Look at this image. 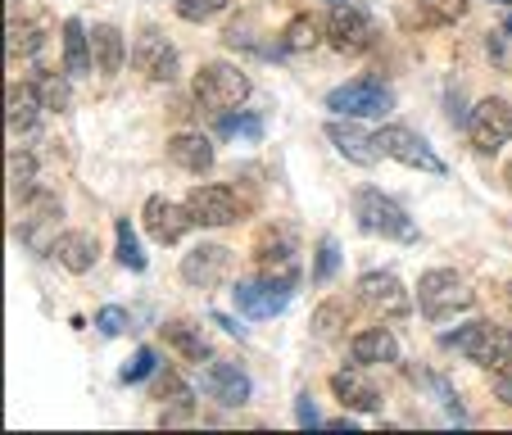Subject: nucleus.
I'll return each mask as SVG.
<instances>
[{"label":"nucleus","instance_id":"obj_27","mask_svg":"<svg viewBox=\"0 0 512 435\" xmlns=\"http://www.w3.org/2000/svg\"><path fill=\"white\" fill-rule=\"evenodd\" d=\"M173 10H177V19H186V23H209L213 14L227 10V0H173Z\"/></svg>","mask_w":512,"mask_h":435},{"label":"nucleus","instance_id":"obj_15","mask_svg":"<svg viewBox=\"0 0 512 435\" xmlns=\"http://www.w3.org/2000/svg\"><path fill=\"white\" fill-rule=\"evenodd\" d=\"M204 395L218 399L223 408H241L250 399V377H245L236 363H209L204 372Z\"/></svg>","mask_w":512,"mask_h":435},{"label":"nucleus","instance_id":"obj_37","mask_svg":"<svg viewBox=\"0 0 512 435\" xmlns=\"http://www.w3.org/2000/svg\"><path fill=\"white\" fill-rule=\"evenodd\" d=\"M336 322H340V309L336 304H327V309H318V318H313V331H318V336H331Z\"/></svg>","mask_w":512,"mask_h":435},{"label":"nucleus","instance_id":"obj_40","mask_svg":"<svg viewBox=\"0 0 512 435\" xmlns=\"http://www.w3.org/2000/svg\"><path fill=\"white\" fill-rule=\"evenodd\" d=\"M508 186H512V168H508Z\"/></svg>","mask_w":512,"mask_h":435},{"label":"nucleus","instance_id":"obj_22","mask_svg":"<svg viewBox=\"0 0 512 435\" xmlns=\"http://www.w3.org/2000/svg\"><path fill=\"white\" fill-rule=\"evenodd\" d=\"M91 50H96V68L100 73H118L127 59V41L123 32L114 28V23H100V28H91Z\"/></svg>","mask_w":512,"mask_h":435},{"label":"nucleus","instance_id":"obj_21","mask_svg":"<svg viewBox=\"0 0 512 435\" xmlns=\"http://www.w3.org/2000/svg\"><path fill=\"white\" fill-rule=\"evenodd\" d=\"M50 254H55L59 263H64L68 272H91L96 268V236H87V232H64L55 245H50Z\"/></svg>","mask_w":512,"mask_h":435},{"label":"nucleus","instance_id":"obj_28","mask_svg":"<svg viewBox=\"0 0 512 435\" xmlns=\"http://www.w3.org/2000/svg\"><path fill=\"white\" fill-rule=\"evenodd\" d=\"M41 50V28L37 23H10V59L37 55Z\"/></svg>","mask_w":512,"mask_h":435},{"label":"nucleus","instance_id":"obj_4","mask_svg":"<svg viewBox=\"0 0 512 435\" xmlns=\"http://www.w3.org/2000/svg\"><path fill=\"white\" fill-rule=\"evenodd\" d=\"M250 96V78H245V68L236 64H204L200 73H195V100H200L204 109H213V114H227V109H236L241 100Z\"/></svg>","mask_w":512,"mask_h":435},{"label":"nucleus","instance_id":"obj_1","mask_svg":"<svg viewBox=\"0 0 512 435\" xmlns=\"http://www.w3.org/2000/svg\"><path fill=\"white\" fill-rule=\"evenodd\" d=\"M445 345L458 349L463 358H472L476 368H503L512 358V327H499V322H490V318H476V322H467V327L449 331Z\"/></svg>","mask_w":512,"mask_h":435},{"label":"nucleus","instance_id":"obj_7","mask_svg":"<svg viewBox=\"0 0 512 435\" xmlns=\"http://www.w3.org/2000/svg\"><path fill=\"white\" fill-rule=\"evenodd\" d=\"M327 109L331 114H345V118H381L395 109V96H390V87H381V82L358 78V82H345V87L331 91Z\"/></svg>","mask_w":512,"mask_h":435},{"label":"nucleus","instance_id":"obj_34","mask_svg":"<svg viewBox=\"0 0 512 435\" xmlns=\"http://www.w3.org/2000/svg\"><path fill=\"white\" fill-rule=\"evenodd\" d=\"M422 5L431 10V19H445V23H454L467 14V0H422Z\"/></svg>","mask_w":512,"mask_h":435},{"label":"nucleus","instance_id":"obj_24","mask_svg":"<svg viewBox=\"0 0 512 435\" xmlns=\"http://www.w3.org/2000/svg\"><path fill=\"white\" fill-rule=\"evenodd\" d=\"M32 177H37L32 155H28V150H14V155H10V191L19 195V200H28V195H32Z\"/></svg>","mask_w":512,"mask_h":435},{"label":"nucleus","instance_id":"obj_35","mask_svg":"<svg viewBox=\"0 0 512 435\" xmlns=\"http://www.w3.org/2000/svg\"><path fill=\"white\" fill-rule=\"evenodd\" d=\"M331 272H336V241H331V236H322V241H318V268H313V277L331 281Z\"/></svg>","mask_w":512,"mask_h":435},{"label":"nucleus","instance_id":"obj_13","mask_svg":"<svg viewBox=\"0 0 512 435\" xmlns=\"http://www.w3.org/2000/svg\"><path fill=\"white\" fill-rule=\"evenodd\" d=\"M290 290H295V281L263 277V281H241L232 295H236V309L241 313H250V318H272V313H281L290 304Z\"/></svg>","mask_w":512,"mask_h":435},{"label":"nucleus","instance_id":"obj_30","mask_svg":"<svg viewBox=\"0 0 512 435\" xmlns=\"http://www.w3.org/2000/svg\"><path fill=\"white\" fill-rule=\"evenodd\" d=\"M223 136H245V141H259L263 136V123L254 114H223Z\"/></svg>","mask_w":512,"mask_h":435},{"label":"nucleus","instance_id":"obj_2","mask_svg":"<svg viewBox=\"0 0 512 435\" xmlns=\"http://www.w3.org/2000/svg\"><path fill=\"white\" fill-rule=\"evenodd\" d=\"M354 218L363 232L390 236V241H417V227L390 195H381L377 186H358L354 191Z\"/></svg>","mask_w":512,"mask_h":435},{"label":"nucleus","instance_id":"obj_20","mask_svg":"<svg viewBox=\"0 0 512 435\" xmlns=\"http://www.w3.org/2000/svg\"><path fill=\"white\" fill-rule=\"evenodd\" d=\"M327 136H331V145H336L340 155H345L349 164H358V168H372L381 159L377 141H372V136H363L358 127H349V123H331Z\"/></svg>","mask_w":512,"mask_h":435},{"label":"nucleus","instance_id":"obj_25","mask_svg":"<svg viewBox=\"0 0 512 435\" xmlns=\"http://www.w3.org/2000/svg\"><path fill=\"white\" fill-rule=\"evenodd\" d=\"M164 336L173 340V345L182 349L186 358H195V363H200V358H209V345H204V340H200V331H191V327H186V322H168V327H164Z\"/></svg>","mask_w":512,"mask_h":435},{"label":"nucleus","instance_id":"obj_17","mask_svg":"<svg viewBox=\"0 0 512 435\" xmlns=\"http://www.w3.org/2000/svg\"><path fill=\"white\" fill-rule=\"evenodd\" d=\"M349 354H354V363H363V368L395 363V358H399V340L390 336V327H368V331H358V336L349 340Z\"/></svg>","mask_w":512,"mask_h":435},{"label":"nucleus","instance_id":"obj_16","mask_svg":"<svg viewBox=\"0 0 512 435\" xmlns=\"http://www.w3.org/2000/svg\"><path fill=\"white\" fill-rule=\"evenodd\" d=\"M331 390H336V399L345 408H358V413H377L381 408V390L372 386V377L363 372V363L358 368H345L331 377Z\"/></svg>","mask_w":512,"mask_h":435},{"label":"nucleus","instance_id":"obj_39","mask_svg":"<svg viewBox=\"0 0 512 435\" xmlns=\"http://www.w3.org/2000/svg\"><path fill=\"white\" fill-rule=\"evenodd\" d=\"M508 300H512V281H508Z\"/></svg>","mask_w":512,"mask_h":435},{"label":"nucleus","instance_id":"obj_32","mask_svg":"<svg viewBox=\"0 0 512 435\" xmlns=\"http://www.w3.org/2000/svg\"><path fill=\"white\" fill-rule=\"evenodd\" d=\"M150 372H155V349H136V358L123 368V381L127 386H136V381H145Z\"/></svg>","mask_w":512,"mask_h":435},{"label":"nucleus","instance_id":"obj_26","mask_svg":"<svg viewBox=\"0 0 512 435\" xmlns=\"http://www.w3.org/2000/svg\"><path fill=\"white\" fill-rule=\"evenodd\" d=\"M114 232H118V259H123V268L141 272V268H145V254H141V241H136L132 223H127V218H118Z\"/></svg>","mask_w":512,"mask_h":435},{"label":"nucleus","instance_id":"obj_5","mask_svg":"<svg viewBox=\"0 0 512 435\" xmlns=\"http://www.w3.org/2000/svg\"><path fill=\"white\" fill-rule=\"evenodd\" d=\"M467 141L476 155H499L503 145L512 141V105L503 96H490L472 109L467 118Z\"/></svg>","mask_w":512,"mask_h":435},{"label":"nucleus","instance_id":"obj_11","mask_svg":"<svg viewBox=\"0 0 512 435\" xmlns=\"http://www.w3.org/2000/svg\"><path fill=\"white\" fill-rule=\"evenodd\" d=\"M132 64L141 68L150 82H173L177 68H182V59H177L173 41L164 37L159 28H145L141 37H136V50H132Z\"/></svg>","mask_w":512,"mask_h":435},{"label":"nucleus","instance_id":"obj_10","mask_svg":"<svg viewBox=\"0 0 512 435\" xmlns=\"http://www.w3.org/2000/svg\"><path fill=\"white\" fill-rule=\"evenodd\" d=\"M141 218H145V232L155 236L159 245H177L195 227L191 209H186V204H177V200H168V195H150V200H145V209H141Z\"/></svg>","mask_w":512,"mask_h":435},{"label":"nucleus","instance_id":"obj_29","mask_svg":"<svg viewBox=\"0 0 512 435\" xmlns=\"http://www.w3.org/2000/svg\"><path fill=\"white\" fill-rule=\"evenodd\" d=\"M281 46H286V50H313V46H318V23H313V19L286 23V32H281Z\"/></svg>","mask_w":512,"mask_h":435},{"label":"nucleus","instance_id":"obj_31","mask_svg":"<svg viewBox=\"0 0 512 435\" xmlns=\"http://www.w3.org/2000/svg\"><path fill=\"white\" fill-rule=\"evenodd\" d=\"M37 91H41V100H46V109H68V82L64 78H37Z\"/></svg>","mask_w":512,"mask_h":435},{"label":"nucleus","instance_id":"obj_18","mask_svg":"<svg viewBox=\"0 0 512 435\" xmlns=\"http://www.w3.org/2000/svg\"><path fill=\"white\" fill-rule=\"evenodd\" d=\"M10 114H5V123H10V136H28L32 127L41 123V109H46V100H41L37 82H28V87H10Z\"/></svg>","mask_w":512,"mask_h":435},{"label":"nucleus","instance_id":"obj_41","mask_svg":"<svg viewBox=\"0 0 512 435\" xmlns=\"http://www.w3.org/2000/svg\"><path fill=\"white\" fill-rule=\"evenodd\" d=\"M499 5H508V0H499Z\"/></svg>","mask_w":512,"mask_h":435},{"label":"nucleus","instance_id":"obj_19","mask_svg":"<svg viewBox=\"0 0 512 435\" xmlns=\"http://www.w3.org/2000/svg\"><path fill=\"white\" fill-rule=\"evenodd\" d=\"M168 159H173L177 168H186V173H209L213 145H209V136H200V132H177L173 141H168Z\"/></svg>","mask_w":512,"mask_h":435},{"label":"nucleus","instance_id":"obj_33","mask_svg":"<svg viewBox=\"0 0 512 435\" xmlns=\"http://www.w3.org/2000/svg\"><path fill=\"white\" fill-rule=\"evenodd\" d=\"M96 327L105 331V336H123V331L132 327V318H127V309H114V304H109V309L96 313Z\"/></svg>","mask_w":512,"mask_h":435},{"label":"nucleus","instance_id":"obj_6","mask_svg":"<svg viewBox=\"0 0 512 435\" xmlns=\"http://www.w3.org/2000/svg\"><path fill=\"white\" fill-rule=\"evenodd\" d=\"M327 37H331V46L345 50V55H363V50L377 46V23H372V14L363 10V5L336 0V10H331V19H327Z\"/></svg>","mask_w":512,"mask_h":435},{"label":"nucleus","instance_id":"obj_3","mask_svg":"<svg viewBox=\"0 0 512 435\" xmlns=\"http://www.w3.org/2000/svg\"><path fill=\"white\" fill-rule=\"evenodd\" d=\"M472 286H467L458 272H449V268H431V272H422L417 277V304H422V313L426 318H454V313H463V309H472Z\"/></svg>","mask_w":512,"mask_h":435},{"label":"nucleus","instance_id":"obj_38","mask_svg":"<svg viewBox=\"0 0 512 435\" xmlns=\"http://www.w3.org/2000/svg\"><path fill=\"white\" fill-rule=\"evenodd\" d=\"M295 417H300V426H313V422H318V408L309 404V395H300V413H295Z\"/></svg>","mask_w":512,"mask_h":435},{"label":"nucleus","instance_id":"obj_8","mask_svg":"<svg viewBox=\"0 0 512 435\" xmlns=\"http://www.w3.org/2000/svg\"><path fill=\"white\" fill-rule=\"evenodd\" d=\"M372 141H377L381 155H386V159H399L404 168H422V173H445V164L435 159L431 145H426L417 132H408V127H395V123H390V127H381Z\"/></svg>","mask_w":512,"mask_h":435},{"label":"nucleus","instance_id":"obj_9","mask_svg":"<svg viewBox=\"0 0 512 435\" xmlns=\"http://www.w3.org/2000/svg\"><path fill=\"white\" fill-rule=\"evenodd\" d=\"M186 209H191L195 227H227L241 218V200H236L232 186H218V182H204L186 195Z\"/></svg>","mask_w":512,"mask_h":435},{"label":"nucleus","instance_id":"obj_36","mask_svg":"<svg viewBox=\"0 0 512 435\" xmlns=\"http://www.w3.org/2000/svg\"><path fill=\"white\" fill-rule=\"evenodd\" d=\"M494 395H499L503 404H512V358L503 368H494Z\"/></svg>","mask_w":512,"mask_h":435},{"label":"nucleus","instance_id":"obj_12","mask_svg":"<svg viewBox=\"0 0 512 435\" xmlns=\"http://www.w3.org/2000/svg\"><path fill=\"white\" fill-rule=\"evenodd\" d=\"M358 300L368 304V309L386 313V318H399V313L413 309V295L404 290V281L395 272H363L358 277Z\"/></svg>","mask_w":512,"mask_h":435},{"label":"nucleus","instance_id":"obj_23","mask_svg":"<svg viewBox=\"0 0 512 435\" xmlns=\"http://www.w3.org/2000/svg\"><path fill=\"white\" fill-rule=\"evenodd\" d=\"M64 68L68 73H87L91 68V37L78 19L64 23Z\"/></svg>","mask_w":512,"mask_h":435},{"label":"nucleus","instance_id":"obj_14","mask_svg":"<svg viewBox=\"0 0 512 435\" xmlns=\"http://www.w3.org/2000/svg\"><path fill=\"white\" fill-rule=\"evenodd\" d=\"M227 272H232V250H223V245H195L182 259V281H191L200 290L227 281Z\"/></svg>","mask_w":512,"mask_h":435}]
</instances>
